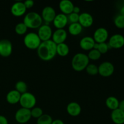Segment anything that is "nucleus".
I'll list each match as a JSON object with an SVG mask.
<instances>
[{"instance_id": "nucleus-1", "label": "nucleus", "mask_w": 124, "mask_h": 124, "mask_svg": "<svg viewBox=\"0 0 124 124\" xmlns=\"http://www.w3.org/2000/svg\"><path fill=\"white\" fill-rule=\"evenodd\" d=\"M56 46L52 39L41 42L40 46L36 50L39 58L44 61L52 60L57 54Z\"/></svg>"}, {"instance_id": "nucleus-2", "label": "nucleus", "mask_w": 124, "mask_h": 124, "mask_svg": "<svg viewBox=\"0 0 124 124\" xmlns=\"http://www.w3.org/2000/svg\"><path fill=\"white\" fill-rule=\"evenodd\" d=\"M23 23L28 29H39L43 23L41 15L35 12H30L26 13L24 17Z\"/></svg>"}, {"instance_id": "nucleus-3", "label": "nucleus", "mask_w": 124, "mask_h": 124, "mask_svg": "<svg viewBox=\"0 0 124 124\" xmlns=\"http://www.w3.org/2000/svg\"><path fill=\"white\" fill-rule=\"evenodd\" d=\"M90 64V60L87 54L82 53H78L73 56L71 59V67L76 71H82L85 70Z\"/></svg>"}, {"instance_id": "nucleus-4", "label": "nucleus", "mask_w": 124, "mask_h": 124, "mask_svg": "<svg viewBox=\"0 0 124 124\" xmlns=\"http://www.w3.org/2000/svg\"><path fill=\"white\" fill-rule=\"evenodd\" d=\"M41 42L40 38L36 33H27L23 39L24 44L29 50H37Z\"/></svg>"}, {"instance_id": "nucleus-5", "label": "nucleus", "mask_w": 124, "mask_h": 124, "mask_svg": "<svg viewBox=\"0 0 124 124\" xmlns=\"http://www.w3.org/2000/svg\"><path fill=\"white\" fill-rule=\"evenodd\" d=\"M19 103L22 108L31 110L36 105V98L33 94L27 92L21 94Z\"/></svg>"}, {"instance_id": "nucleus-6", "label": "nucleus", "mask_w": 124, "mask_h": 124, "mask_svg": "<svg viewBox=\"0 0 124 124\" xmlns=\"http://www.w3.org/2000/svg\"><path fill=\"white\" fill-rule=\"evenodd\" d=\"M31 118L30 110L20 108L18 109L15 115V119L16 121L19 124H24L29 122Z\"/></svg>"}, {"instance_id": "nucleus-7", "label": "nucleus", "mask_w": 124, "mask_h": 124, "mask_svg": "<svg viewBox=\"0 0 124 124\" xmlns=\"http://www.w3.org/2000/svg\"><path fill=\"white\" fill-rule=\"evenodd\" d=\"M38 35L42 42L52 39L53 31L48 24H42L38 29Z\"/></svg>"}, {"instance_id": "nucleus-8", "label": "nucleus", "mask_w": 124, "mask_h": 124, "mask_svg": "<svg viewBox=\"0 0 124 124\" xmlns=\"http://www.w3.org/2000/svg\"><path fill=\"white\" fill-rule=\"evenodd\" d=\"M114 65L110 62H103L98 67V74L102 77L107 78L111 76L114 73Z\"/></svg>"}, {"instance_id": "nucleus-9", "label": "nucleus", "mask_w": 124, "mask_h": 124, "mask_svg": "<svg viewBox=\"0 0 124 124\" xmlns=\"http://www.w3.org/2000/svg\"><path fill=\"white\" fill-rule=\"evenodd\" d=\"M13 52V45L7 39L0 40V56L4 58L10 56Z\"/></svg>"}, {"instance_id": "nucleus-10", "label": "nucleus", "mask_w": 124, "mask_h": 124, "mask_svg": "<svg viewBox=\"0 0 124 124\" xmlns=\"http://www.w3.org/2000/svg\"><path fill=\"white\" fill-rule=\"evenodd\" d=\"M56 15L54 8L51 6H47L42 9L41 16L43 21L46 23V24L49 25L50 23H53Z\"/></svg>"}, {"instance_id": "nucleus-11", "label": "nucleus", "mask_w": 124, "mask_h": 124, "mask_svg": "<svg viewBox=\"0 0 124 124\" xmlns=\"http://www.w3.org/2000/svg\"><path fill=\"white\" fill-rule=\"evenodd\" d=\"M27 8L24 5V2L16 1L12 4L10 8V12L12 15L15 17H21L25 14Z\"/></svg>"}, {"instance_id": "nucleus-12", "label": "nucleus", "mask_w": 124, "mask_h": 124, "mask_svg": "<svg viewBox=\"0 0 124 124\" xmlns=\"http://www.w3.org/2000/svg\"><path fill=\"white\" fill-rule=\"evenodd\" d=\"M108 38V32L104 27L98 28L93 33V38L96 43L105 42Z\"/></svg>"}, {"instance_id": "nucleus-13", "label": "nucleus", "mask_w": 124, "mask_h": 124, "mask_svg": "<svg viewBox=\"0 0 124 124\" xmlns=\"http://www.w3.org/2000/svg\"><path fill=\"white\" fill-rule=\"evenodd\" d=\"M67 38V32L65 29H56L52 34V40L56 45L64 43Z\"/></svg>"}, {"instance_id": "nucleus-14", "label": "nucleus", "mask_w": 124, "mask_h": 124, "mask_svg": "<svg viewBox=\"0 0 124 124\" xmlns=\"http://www.w3.org/2000/svg\"><path fill=\"white\" fill-rule=\"evenodd\" d=\"M93 18L92 15L87 12H83L79 14L78 23L82 27H90L93 24Z\"/></svg>"}, {"instance_id": "nucleus-15", "label": "nucleus", "mask_w": 124, "mask_h": 124, "mask_svg": "<svg viewBox=\"0 0 124 124\" xmlns=\"http://www.w3.org/2000/svg\"><path fill=\"white\" fill-rule=\"evenodd\" d=\"M108 44L110 48H121L124 45V37L120 34H115L110 38Z\"/></svg>"}, {"instance_id": "nucleus-16", "label": "nucleus", "mask_w": 124, "mask_h": 124, "mask_svg": "<svg viewBox=\"0 0 124 124\" xmlns=\"http://www.w3.org/2000/svg\"><path fill=\"white\" fill-rule=\"evenodd\" d=\"M68 23L67 16L61 13L57 14L53 21V25L56 29H64Z\"/></svg>"}, {"instance_id": "nucleus-17", "label": "nucleus", "mask_w": 124, "mask_h": 124, "mask_svg": "<svg viewBox=\"0 0 124 124\" xmlns=\"http://www.w3.org/2000/svg\"><path fill=\"white\" fill-rule=\"evenodd\" d=\"M74 7L73 3L70 0H62L59 4V8L61 13L67 16L72 13Z\"/></svg>"}, {"instance_id": "nucleus-18", "label": "nucleus", "mask_w": 124, "mask_h": 124, "mask_svg": "<svg viewBox=\"0 0 124 124\" xmlns=\"http://www.w3.org/2000/svg\"><path fill=\"white\" fill-rule=\"evenodd\" d=\"M96 42L91 36H85L81 39L79 42V46L83 50L90 51L94 48Z\"/></svg>"}, {"instance_id": "nucleus-19", "label": "nucleus", "mask_w": 124, "mask_h": 124, "mask_svg": "<svg viewBox=\"0 0 124 124\" xmlns=\"http://www.w3.org/2000/svg\"><path fill=\"white\" fill-rule=\"evenodd\" d=\"M67 112L72 117L78 116L82 111L81 107L76 102H71L67 105L66 108Z\"/></svg>"}, {"instance_id": "nucleus-20", "label": "nucleus", "mask_w": 124, "mask_h": 124, "mask_svg": "<svg viewBox=\"0 0 124 124\" xmlns=\"http://www.w3.org/2000/svg\"><path fill=\"white\" fill-rule=\"evenodd\" d=\"M21 94L16 90H12L8 92L6 95V101L7 102L12 105H15L19 102Z\"/></svg>"}, {"instance_id": "nucleus-21", "label": "nucleus", "mask_w": 124, "mask_h": 124, "mask_svg": "<svg viewBox=\"0 0 124 124\" xmlns=\"http://www.w3.org/2000/svg\"><path fill=\"white\" fill-rule=\"evenodd\" d=\"M111 118L115 124H124V111L120 110L119 108L113 110L111 114Z\"/></svg>"}, {"instance_id": "nucleus-22", "label": "nucleus", "mask_w": 124, "mask_h": 124, "mask_svg": "<svg viewBox=\"0 0 124 124\" xmlns=\"http://www.w3.org/2000/svg\"><path fill=\"white\" fill-rule=\"evenodd\" d=\"M83 27L79 23H72L69 25L68 31L72 36H78L82 33Z\"/></svg>"}, {"instance_id": "nucleus-23", "label": "nucleus", "mask_w": 124, "mask_h": 124, "mask_svg": "<svg viewBox=\"0 0 124 124\" xmlns=\"http://www.w3.org/2000/svg\"><path fill=\"white\" fill-rule=\"evenodd\" d=\"M70 48L67 44L64 43L59 44L56 46V53L61 57L67 56L69 54Z\"/></svg>"}, {"instance_id": "nucleus-24", "label": "nucleus", "mask_w": 124, "mask_h": 124, "mask_svg": "<svg viewBox=\"0 0 124 124\" xmlns=\"http://www.w3.org/2000/svg\"><path fill=\"white\" fill-rule=\"evenodd\" d=\"M119 104V101L117 98L114 96L108 97L105 101L106 106L112 111L118 108Z\"/></svg>"}, {"instance_id": "nucleus-25", "label": "nucleus", "mask_w": 124, "mask_h": 124, "mask_svg": "<svg viewBox=\"0 0 124 124\" xmlns=\"http://www.w3.org/2000/svg\"><path fill=\"white\" fill-rule=\"evenodd\" d=\"M28 28L27 27L26 25L22 22V23H19L15 25V33L18 35H25L27 32Z\"/></svg>"}, {"instance_id": "nucleus-26", "label": "nucleus", "mask_w": 124, "mask_h": 124, "mask_svg": "<svg viewBox=\"0 0 124 124\" xmlns=\"http://www.w3.org/2000/svg\"><path fill=\"white\" fill-rule=\"evenodd\" d=\"M15 90L19 92L21 94L27 92L28 86L26 82L23 81H19L16 83Z\"/></svg>"}, {"instance_id": "nucleus-27", "label": "nucleus", "mask_w": 124, "mask_h": 124, "mask_svg": "<svg viewBox=\"0 0 124 124\" xmlns=\"http://www.w3.org/2000/svg\"><path fill=\"white\" fill-rule=\"evenodd\" d=\"M52 116L47 114H43L37 119V124H52L53 122Z\"/></svg>"}, {"instance_id": "nucleus-28", "label": "nucleus", "mask_w": 124, "mask_h": 124, "mask_svg": "<svg viewBox=\"0 0 124 124\" xmlns=\"http://www.w3.org/2000/svg\"><path fill=\"white\" fill-rule=\"evenodd\" d=\"M110 48L108 44L106 42H102V43H96L94 46V49L97 50L101 53V54H105L108 52Z\"/></svg>"}, {"instance_id": "nucleus-29", "label": "nucleus", "mask_w": 124, "mask_h": 124, "mask_svg": "<svg viewBox=\"0 0 124 124\" xmlns=\"http://www.w3.org/2000/svg\"><path fill=\"white\" fill-rule=\"evenodd\" d=\"M87 56L90 61H97L100 59L101 57V54L99 51L93 48L92 50L89 51L88 54H87Z\"/></svg>"}, {"instance_id": "nucleus-30", "label": "nucleus", "mask_w": 124, "mask_h": 124, "mask_svg": "<svg viewBox=\"0 0 124 124\" xmlns=\"http://www.w3.org/2000/svg\"><path fill=\"white\" fill-rule=\"evenodd\" d=\"M88 75L94 76L98 74V67L94 64H89L85 69Z\"/></svg>"}, {"instance_id": "nucleus-31", "label": "nucleus", "mask_w": 124, "mask_h": 124, "mask_svg": "<svg viewBox=\"0 0 124 124\" xmlns=\"http://www.w3.org/2000/svg\"><path fill=\"white\" fill-rule=\"evenodd\" d=\"M30 112H31V117L37 119L43 115L42 109L38 107H35L34 108H33L32 109L30 110Z\"/></svg>"}, {"instance_id": "nucleus-32", "label": "nucleus", "mask_w": 124, "mask_h": 124, "mask_svg": "<svg viewBox=\"0 0 124 124\" xmlns=\"http://www.w3.org/2000/svg\"><path fill=\"white\" fill-rule=\"evenodd\" d=\"M115 24L117 28L124 29V16L117 15L115 19Z\"/></svg>"}, {"instance_id": "nucleus-33", "label": "nucleus", "mask_w": 124, "mask_h": 124, "mask_svg": "<svg viewBox=\"0 0 124 124\" xmlns=\"http://www.w3.org/2000/svg\"><path fill=\"white\" fill-rule=\"evenodd\" d=\"M79 17V14H77V13L72 12L67 16L68 21H69V22H70V24L78 23Z\"/></svg>"}, {"instance_id": "nucleus-34", "label": "nucleus", "mask_w": 124, "mask_h": 124, "mask_svg": "<svg viewBox=\"0 0 124 124\" xmlns=\"http://www.w3.org/2000/svg\"><path fill=\"white\" fill-rule=\"evenodd\" d=\"M24 4L27 9H29V8H31V7H33L35 2L33 0H26L24 2Z\"/></svg>"}, {"instance_id": "nucleus-35", "label": "nucleus", "mask_w": 124, "mask_h": 124, "mask_svg": "<svg viewBox=\"0 0 124 124\" xmlns=\"http://www.w3.org/2000/svg\"><path fill=\"white\" fill-rule=\"evenodd\" d=\"M0 124H8V120L4 116L0 115Z\"/></svg>"}, {"instance_id": "nucleus-36", "label": "nucleus", "mask_w": 124, "mask_h": 124, "mask_svg": "<svg viewBox=\"0 0 124 124\" xmlns=\"http://www.w3.org/2000/svg\"><path fill=\"white\" fill-rule=\"evenodd\" d=\"M118 108H119L120 110L124 111V100H122L121 102H119Z\"/></svg>"}, {"instance_id": "nucleus-37", "label": "nucleus", "mask_w": 124, "mask_h": 124, "mask_svg": "<svg viewBox=\"0 0 124 124\" xmlns=\"http://www.w3.org/2000/svg\"><path fill=\"white\" fill-rule=\"evenodd\" d=\"M80 12H81V9L78 6H75L73 8V12L75 13H77V14H80Z\"/></svg>"}, {"instance_id": "nucleus-38", "label": "nucleus", "mask_w": 124, "mask_h": 124, "mask_svg": "<svg viewBox=\"0 0 124 124\" xmlns=\"http://www.w3.org/2000/svg\"><path fill=\"white\" fill-rule=\"evenodd\" d=\"M52 124H64V123L62 120L55 119V120H53Z\"/></svg>"}, {"instance_id": "nucleus-39", "label": "nucleus", "mask_w": 124, "mask_h": 124, "mask_svg": "<svg viewBox=\"0 0 124 124\" xmlns=\"http://www.w3.org/2000/svg\"><path fill=\"white\" fill-rule=\"evenodd\" d=\"M120 13H121V15L124 16V6L121 7V10H120Z\"/></svg>"}]
</instances>
